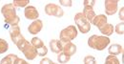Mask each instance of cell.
Here are the masks:
<instances>
[{"label": "cell", "instance_id": "cell-1", "mask_svg": "<svg viewBox=\"0 0 124 64\" xmlns=\"http://www.w3.org/2000/svg\"><path fill=\"white\" fill-rule=\"evenodd\" d=\"M1 14L4 16L5 23L8 25L15 26V25H17L20 21V18L16 16V7L12 3L4 5L1 9Z\"/></svg>", "mask_w": 124, "mask_h": 64}, {"label": "cell", "instance_id": "cell-2", "mask_svg": "<svg viewBox=\"0 0 124 64\" xmlns=\"http://www.w3.org/2000/svg\"><path fill=\"white\" fill-rule=\"evenodd\" d=\"M110 43V39L104 35H92L88 39V45L92 49L102 51L106 48Z\"/></svg>", "mask_w": 124, "mask_h": 64}, {"label": "cell", "instance_id": "cell-25", "mask_svg": "<svg viewBox=\"0 0 124 64\" xmlns=\"http://www.w3.org/2000/svg\"><path fill=\"white\" fill-rule=\"evenodd\" d=\"M84 64H96V60L93 56H87L84 58Z\"/></svg>", "mask_w": 124, "mask_h": 64}, {"label": "cell", "instance_id": "cell-6", "mask_svg": "<svg viewBox=\"0 0 124 64\" xmlns=\"http://www.w3.org/2000/svg\"><path fill=\"white\" fill-rule=\"evenodd\" d=\"M105 13L108 16H113L117 11V1L116 0H106L104 1Z\"/></svg>", "mask_w": 124, "mask_h": 64}, {"label": "cell", "instance_id": "cell-29", "mask_svg": "<svg viewBox=\"0 0 124 64\" xmlns=\"http://www.w3.org/2000/svg\"><path fill=\"white\" fill-rule=\"evenodd\" d=\"M54 62L50 59V58H47V57H44L40 60V63L39 64H53Z\"/></svg>", "mask_w": 124, "mask_h": 64}, {"label": "cell", "instance_id": "cell-30", "mask_svg": "<svg viewBox=\"0 0 124 64\" xmlns=\"http://www.w3.org/2000/svg\"><path fill=\"white\" fill-rule=\"evenodd\" d=\"M15 64H29L26 60H24V59H22V58H16V61H15Z\"/></svg>", "mask_w": 124, "mask_h": 64}, {"label": "cell", "instance_id": "cell-22", "mask_svg": "<svg viewBox=\"0 0 124 64\" xmlns=\"http://www.w3.org/2000/svg\"><path fill=\"white\" fill-rule=\"evenodd\" d=\"M28 43H29V42H28V41H27V40L24 38V36H23L22 38H20V39H19V40L16 42V45L17 46V48H18L20 51H21V52H22V51H23V49L25 48V46H26Z\"/></svg>", "mask_w": 124, "mask_h": 64}, {"label": "cell", "instance_id": "cell-4", "mask_svg": "<svg viewBox=\"0 0 124 64\" xmlns=\"http://www.w3.org/2000/svg\"><path fill=\"white\" fill-rule=\"evenodd\" d=\"M75 21L77 23L78 30L82 33H87L91 30V23L84 17L82 13H78L75 16Z\"/></svg>", "mask_w": 124, "mask_h": 64}, {"label": "cell", "instance_id": "cell-10", "mask_svg": "<svg viewBox=\"0 0 124 64\" xmlns=\"http://www.w3.org/2000/svg\"><path fill=\"white\" fill-rule=\"evenodd\" d=\"M42 28H43L42 21L40 19H36V20H34L31 25L29 26L28 31H29V32L31 34H36V33H38V32L42 30Z\"/></svg>", "mask_w": 124, "mask_h": 64}, {"label": "cell", "instance_id": "cell-11", "mask_svg": "<svg viewBox=\"0 0 124 64\" xmlns=\"http://www.w3.org/2000/svg\"><path fill=\"white\" fill-rule=\"evenodd\" d=\"M62 52L65 55H67L69 56H72L77 53V46L72 42L65 43V44H63V51Z\"/></svg>", "mask_w": 124, "mask_h": 64}, {"label": "cell", "instance_id": "cell-20", "mask_svg": "<svg viewBox=\"0 0 124 64\" xmlns=\"http://www.w3.org/2000/svg\"><path fill=\"white\" fill-rule=\"evenodd\" d=\"M8 50H9V44H8V42L5 39L0 38V54H4Z\"/></svg>", "mask_w": 124, "mask_h": 64}, {"label": "cell", "instance_id": "cell-19", "mask_svg": "<svg viewBox=\"0 0 124 64\" xmlns=\"http://www.w3.org/2000/svg\"><path fill=\"white\" fill-rule=\"evenodd\" d=\"M70 59H71V56H69L65 55L63 52L59 53V54H58V56H57V60H58V62H59V63H61V64L67 63Z\"/></svg>", "mask_w": 124, "mask_h": 64}, {"label": "cell", "instance_id": "cell-5", "mask_svg": "<svg viewBox=\"0 0 124 64\" xmlns=\"http://www.w3.org/2000/svg\"><path fill=\"white\" fill-rule=\"evenodd\" d=\"M45 13H46L48 16H56V17H62L64 13H63V10L58 6V5H55V4H47L45 6Z\"/></svg>", "mask_w": 124, "mask_h": 64}, {"label": "cell", "instance_id": "cell-15", "mask_svg": "<svg viewBox=\"0 0 124 64\" xmlns=\"http://www.w3.org/2000/svg\"><path fill=\"white\" fill-rule=\"evenodd\" d=\"M109 51V54H110V56H117V55H120V54H122L123 53V48H122V46L121 45H119V44H113V45H111L108 49Z\"/></svg>", "mask_w": 124, "mask_h": 64}, {"label": "cell", "instance_id": "cell-28", "mask_svg": "<svg viewBox=\"0 0 124 64\" xmlns=\"http://www.w3.org/2000/svg\"><path fill=\"white\" fill-rule=\"evenodd\" d=\"M59 3L61 4L62 6H65V7H71L73 5V1L72 0H59Z\"/></svg>", "mask_w": 124, "mask_h": 64}, {"label": "cell", "instance_id": "cell-8", "mask_svg": "<svg viewBox=\"0 0 124 64\" xmlns=\"http://www.w3.org/2000/svg\"><path fill=\"white\" fill-rule=\"evenodd\" d=\"M24 15H25V17L27 19L36 20L38 18V16H39V13H38V11L36 10L35 7H33V6H27L25 8Z\"/></svg>", "mask_w": 124, "mask_h": 64}, {"label": "cell", "instance_id": "cell-18", "mask_svg": "<svg viewBox=\"0 0 124 64\" xmlns=\"http://www.w3.org/2000/svg\"><path fill=\"white\" fill-rule=\"evenodd\" d=\"M31 44L35 49H39L44 46V42H43L40 38H38V37H33V38L31 39Z\"/></svg>", "mask_w": 124, "mask_h": 64}, {"label": "cell", "instance_id": "cell-3", "mask_svg": "<svg viewBox=\"0 0 124 64\" xmlns=\"http://www.w3.org/2000/svg\"><path fill=\"white\" fill-rule=\"evenodd\" d=\"M77 36H78V29L76 28V26L71 25L61 31L60 41L62 42V44L69 43V42H71V40L75 39Z\"/></svg>", "mask_w": 124, "mask_h": 64}, {"label": "cell", "instance_id": "cell-23", "mask_svg": "<svg viewBox=\"0 0 124 64\" xmlns=\"http://www.w3.org/2000/svg\"><path fill=\"white\" fill-rule=\"evenodd\" d=\"M104 64H119V60L115 56H109L106 57Z\"/></svg>", "mask_w": 124, "mask_h": 64}, {"label": "cell", "instance_id": "cell-26", "mask_svg": "<svg viewBox=\"0 0 124 64\" xmlns=\"http://www.w3.org/2000/svg\"><path fill=\"white\" fill-rule=\"evenodd\" d=\"M116 33H118V34H123V32H124L123 22H121V23H119V24H117V25L116 26Z\"/></svg>", "mask_w": 124, "mask_h": 64}, {"label": "cell", "instance_id": "cell-31", "mask_svg": "<svg viewBox=\"0 0 124 64\" xmlns=\"http://www.w3.org/2000/svg\"><path fill=\"white\" fill-rule=\"evenodd\" d=\"M124 8L122 7L121 9H120V11H119V19L121 20V21H123L124 20Z\"/></svg>", "mask_w": 124, "mask_h": 64}, {"label": "cell", "instance_id": "cell-32", "mask_svg": "<svg viewBox=\"0 0 124 64\" xmlns=\"http://www.w3.org/2000/svg\"><path fill=\"white\" fill-rule=\"evenodd\" d=\"M53 64H56V63H53Z\"/></svg>", "mask_w": 124, "mask_h": 64}, {"label": "cell", "instance_id": "cell-13", "mask_svg": "<svg viewBox=\"0 0 124 64\" xmlns=\"http://www.w3.org/2000/svg\"><path fill=\"white\" fill-rule=\"evenodd\" d=\"M93 25L96 27V28H101L102 26H104L105 24H107V17L104 15H99V16H95L94 18L92 21Z\"/></svg>", "mask_w": 124, "mask_h": 64}, {"label": "cell", "instance_id": "cell-21", "mask_svg": "<svg viewBox=\"0 0 124 64\" xmlns=\"http://www.w3.org/2000/svg\"><path fill=\"white\" fill-rule=\"evenodd\" d=\"M30 3L29 0H14L12 4L15 7H26Z\"/></svg>", "mask_w": 124, "mask_h": 64}, {"label": "cell", "instance_id": "cell-12", "mask_svg": "<svg viewBox=\"0 0 124 64\" xmlns=\"http://www.w3.org/2000/svg\"><path fill=\"white\" fill-rule=\"evenodd\" d=\"M50 48L52 50V52L55 54H59L63 51V44L60 40L53 39L50 41Z\"/></svg>", "mask_w": 124, "mask_h": 64}, {"label": "cell", "instance_id": "cell-17", "mask_svg": "<svg viewBox=\"0 0 124 64\" xmlns=\"http://www.w3.org/2000/svg\"><path fill=\"white\" fill-rule=\"evenodd\" d=\"M16 58H17V56L14 55V54H10L6 57L2 58V60L0 61V64H15Z\"/></svg>", "mask_w": 124, "mask_h": 64}, {"label": "cell", "instance_id": "cell-27", "mask_svg": "<svg viewBox=\"0 0 124 64\" xmlns=\"http://www.w3.org/2000/svg\"><path fill=\"white\" fill-rule=\"evenodd\" d=\"M96 3V1L95 0H84L83 1V5H84V7H86V6H89V7H92L93 8V5Z\"/></svg>", "mask_w": 124, "mask_h": 64}, {"label": "cell", "instance_id": "cell-16", "mask_svg": "<svg viewBox=\"0 0 124 64\" xmlns=\"http://www.w3.org/2000/svg\"><path fill=\"white\" fill-rule=\"evenodd\" d=\"M99 30H100L101 33L104 34V36H109V35L113 34L115 29H114V26H113V25L107 23V24H105L104 26H102L101 28H99Z\"/></svg>", "mask_w": 124, "mask_h": 64}, {"label": "cell", "instance_id": "cell-14", "mask_svg": "<svg viewBox=\"0 0 124 64\" xmlns=\"http://www.w3.org/2000/svg\"><path fill=\"white\" fill-rule=\"evenodd\" d=\"M82 15L84 16V17H85L90 23H92L93 19L94 18V16H95V13H94V11H93V9L92 7L86 6V7H84V10H83V12H82Z\"/></svg>", "mask_w": 124, "mask_h": 64}, {"label": "cell", "instance_id": "cell-9", "mask_svg": "<svg viewBox=\"0 0 124 64\" xmlns=\"http://www.w3.org/2000/svg\"><path fill=\"white\" fill-rule=\"evenodd\" d=\"M9 32H10L11 38H12V40H13V42H14L15 44H16V42H17L20 38H22V37H23V35L21 34L20 28H19V26H17V25L12 26V27L10 28Z\"/></svg>", "mask_w": 124, "mask_h": 64}, {"label": "cell", "instance_id": "cell-24", "mask_svg": "<svg viewBox=\"0 0 124 64\" xmlns=\"http://www.w3.org/2000/svg\"><path fill=\"white\" fill-rule=\"evenodd\" d=\"M36 53H37V56H46L47 53H48V49H47V47L44 45V46L41 47V48L36 49Z\"/></svg>", "mask_w": 124, "mask_h": 64}, {"label": "cell", "instance_id": "cell-7", "mask_svg": "<svg viewBox=\"0 0 124 64\" xmlns=\"http://www.w3.org/2000/svg\"><path fill=\"white\" fill-rule=\"evenodd\" d=\"M22 53L24 54V56H26V58H28L29 60H33L36 56H37V53H36V49L34 48L31 43H28L25 48L23 49Z\"/></svg>", "mask_w": 124, "mask_h": 64}]
</instances>
